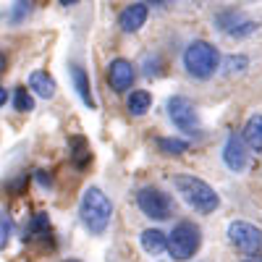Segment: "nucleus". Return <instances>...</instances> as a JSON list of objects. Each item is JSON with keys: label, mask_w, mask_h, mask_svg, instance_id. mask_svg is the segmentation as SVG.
I'll use <instances>...</instances> for the list:
<instances>
[{"label": "nucleus", "mask_w": 262, "mask_h": 262, "mask_svg": "<svg viewBox=\"0 0 262 262\" xmlns=\"http://www.w3.org/2000/svg\"><path fill=\"white\" fill-rule=\"evenodd\" d=\"M173 189H176L181 194V200L200 215H210V212H215L217 207H221L217 191L207 181L191 176V173H179V176L173 179Z\"/></svg>", "instance_id": "obj_1"}, {"label": "nucleus", "mask_w": 262, "mask_h": 262, "mask_svg": "<svg viewBox=\"0 0 262 262\" xmlns=\"http://www.w3.org/2000/svg\"><path fill=\"white\" fill-rule=\"evenodd\" d=\"M79 217L84 228L90 231L92 236H100L107 231L111 226V217H113V202L107 200V194L97 186H90L81 194V202H79Z\"/></svg>", "instance_id": "obj_2"}, {"label": "nucleus", "mask_w": 262, "mask_h": 262, "mask_svg": "<svg viewBox=\"0 0 262 262\" xmlns=\"http://www.w3.org/2000/svg\"><path fill=\"white\" fill-rule=\"evenodd\" d=\"M181 63H184V71L191 79H210L221 69V53L207 39H191L184 48Z\"/></svg>", "instance_id": "obj_3"}, {"label": "nucleus", "mask_w": 262, "mask_h": 262, "mask_svg": "<svg viewBox=\"0 0 262 262\" xmlns=\"http://www.w3.org/2000/svg\"><path fill=\"white\" fill-rule=\"evenodd\" d=\"M202 247V231L200 226H194L191 221H181L173 226V231L168 233V252L173 259L186 262L191 259Z\"/></svg>", "instance_id": "obj_4"}, {"label": "nucleus", "mask_w": 262, "mask_h": 262, "mask_svg": "<svg viewBox=\"0 0 262 262\" xmlns=\"http://www.w3.org/2000/svg\"><path fill=\"white\" fill-rule=\"evenodd\" d=\"M137 207L149 221H168L173 215V210H176V202L160 186H142L137 191Z\"/></svg>", "instance_id": "obj_5"}, {"label": "nucleus", "mask_w": 262, "mask_h": 262, "mask_svg": "<svg viewBox=\"0 0 262 262\" xmlns=\"http://www.w3.org/2000/svg\"><path fill=\"white\" fill-rule=\"evenodd\" d=\"M168 118L184 134H196L200 131V113H196V105L184 97V95H173L168 100Z\"/></svg>", "instance_id": "obj_6"}, {"label": "nucleus", "mask_w": 262, "mask_h": 262, "mask_svg": "<svg viewBox=\"0 0 262 262\" xmlns=\"http://www.w3.org/2000/svg\"><path fill=\"white\" fill-rule=\"evenodd\" d=\"M228 242L244 254H257L262 252V231L247 221H233L228 226Z\"/></svg>", "instance_id": "obj_7"}, {"label": "nucleus", "mask_w": 262, "mask_h": 262, "mask_svg": "<svg viewBox=\"0 0 262 262\" xmlns=\"http://www.w3.org/2000/svg\"><path fill=\"white\" fill-rule=\"evenodd\" d=\"M223 163L231 173H244L249 168V144L244 139V134H231L226 137V144H223Z\"/></svg>", "instance_id": "obj_8"}, {"label": "nucleus", "mask_w": 262, "mask_h": 262, "mask_svg": "<svg viewBox=\"0 0 262 262\" xmlns=\"http://www.w3.org/2000/svg\"><path fill=\"white\" fill-rule=\"evenodd\" d=\"M215 24L221 32H226L228 37H249L252 32H257V24L254 21H249L242 11H236V8H228V11H221L215 16Z\"/></svg>", "instance_id": "obj_9"}, {"label": "nucleus", "mask_w": 262, "mask_h": 262, "mask_svg": "<svg viewBox=\"0 0 262 262\" xmlns=\"http://www.w3.org/2000/svg\"><path fill=\"white\" fill-rule=\"evenodd\" d=\"M137 79V69L134 63L126 60V58H113L107 63V84H111V90L116 95H123L131 90V84Z\"/></svg>", "instance_id": "obj_10"}, {"label": "nucleus", "mask_w": 262, "mask_h": 262, "mask_svg": "<svg viewBox=\"0 0 262 262\" xmlns=\"http://www.w3.org/2000/svg\"><path fill=\"white\" fill-rule=\"evenodd\" d=\"M147 18H149V3H131V6H126L121 13H118V27H121V32H126V34H137L144 24H147Z\"/></svg>", "instance_id": "obj_11"}, {"label": "nucleus", "mask_w": 262, "mask_h": 262, "mask_svg": "<svg viewBox=\"0 0 262 262\" xmlns=\"http://www.w3.org/2000/svg\"><path fill=\"white\" fill-rule=\"evenodd\" d=\"M71 81H74V90L76 95L81 97V102L90 107V111H95V97H92V84H90V76H86L84 66L79 63H71Z\"/></svg>", "instance_id": "obj_12"}, {"label": "nucleus", "mask_w": 262, "mask_h": 262, "mask_svg": "<svg viewBox=\"0 0 262 262\" xmlns=\"http://www.w3.org/2000/svg\"><path fill=\"white\" fill-rule=\"evenodd\" d=\"M29 90L42 100H53L55 97V79L48 71H32L29 74Z\"/></svg>", "instance_id": "obj_13"}, {"label": "nucleus", "mask_w": 262, "mask_h": 262, "mask_svg": "<svg viewBox=\"0 0 262 262\" xmlns=\"http://www.w3.org/2000/svg\"><path fill=\"white\" fill-rule=\"evenodd\" d=\"M139 244H142V249L147 252V254H160V252H165L168 249V233H163L160 228H147V231H142V236H139Z\"/></svg>", "instance_id": "obj_14"}, {"label": "nucleus", "mask_w": 262, "mask_h": 262, "mask_svg": "<svg viewBox=\"0 0 262 262\" xmlns=\"http://www.w3.org/2000/svg\"><path fill=\"white\" fill-rule=\"evenodd\" d=\"M48 236H50V215L48 212H34L27 223L24 242H37V238H48Z\"/></svg>", "instance_id": "obj_15"}, {"label": "nucleus", "mask_w": 262, "mask_h": 262, "mask_svg": "<svg viewBox=\"0 0 262 262\" xmlns=\"http://www.w3.org/2000/svg\"><path fill=\"white\" fill-rule=\"evenodd\" d=\"M242 134H244L252 152H262V113H254V116L247 118Z\"/></svg>", "instance_id": "obj_16"}, {"label": "nucleus", "mask_w": 262, "mask_h": 262, "mask_svg": "<svg viewBox=\"0 0 262 262\" xmlns=\"http://www.w3.org/2000/svg\"><path fill=\"white\" fill-rule=\"evenodd\" d=\"M69 152H71L74 165H79V168H84L86 163L92 160V155H90V144H86L84 137H71V142H69Z\"/></svg>", "instance_id": "obj_17"}, {"label": "nucleus", "mask_w": 262, "mask_h": 262, "mask_svg": "<svg viewBox=\"0 0 262 262\" xmlns=\"http://www.w3.org/2000/svg\"><path fill=\"white\" fill-rule=\"evenodd\" d=\"M149 105H152V95H149L147 90L131 92V95H128V102H126V107H128L131 116H144V113L149 111Z\"/></svg>", "instance_id": "obj_18"}, {"label": "nucleus", "mask_w": 262, "mask_h": 262, "mask_svg": "<svg viewBox=\"0 0 262 262\" xmlns=\"http://www.w3.org/2000/svg\"><path fill=\"white\" fill-rule=\"evenodd\" d=\"M158 149L163 155H184L189 149V142L186 139H179V137H160L158 139Z\"/></svg>", "instance_id": "obj_19"}, {"label": "nucleus", "mask_w": 262, "mask_h": 262, "mask_svg": "<svg viewBox=\"0 0 262 262\" xmlns=\"http://www.w3.org/2000/svg\"><path fill=\"white\" fill-rule=\"evenodd\" d=\"M13 107H16L18 113H29V111H34L32 90H27V86H16V90H13Z\"/></svg>", "instance_id": "obj_20"}, {"label": "nucleus", "mask_w": 262, "mask_h": 262, "mask_svg": "<svg viewBox=\"0 0 262 262\" xmlns=\"http://www.w3.org/2000/svg\"><path fill=\"white\" fill-rule=\"evenodd\" d=\"M29 13H32V3H29V0H16L11 13H8V21H11V24H21Z\"/></svg>", "instance_id": "obj_21"}, {"label": "nucleus", "mask_w": 262, "mask_h": 262, "mask_svg": "<svg viewBox=\"0 0 262 262\" xmlns=\"http://www.w3.org/2000/svg\"><path fill=\"white\" fill-rule=\"evenodd\" d=\"M247 66H249V58L247 55H228L226 58V74L228 76L242 74V71H247Z\"/></svg>", "instance_id": "obj_22"}, {"label": "nucleus", "mask_w": 262, "mask_h": 262, "mask_svg": "<svg viewBox=\"0 0 262 262\" xmlns=\"http://www.w3.org/2000/svg\"><path fill=\"white\" fill-rule=\"evenodd\" d=\"M11 236H13V221H11V215L3 212V221H0V244H8L11 242Z\"/></svg>", "instance_id": "obj_23"}, {"label": "nucleus", "mask_w": 262, "mask_h": 262, "mask_svg": "<svg viewBox=\"0 0 262 262\" xmlns=\"http://www.w3.org/2000/svg\"><path fill=\"white\" fill-rule=\"evenodd\" d=\"M37 181H39V186H53V176L48 170H37Z\"/></svg>", "instance_id": "obj_24"}, {"label": "nucleus", "mask_w": 262, "mask_h": 262, "mask_svg": "<svg viewBox=\"0 0 262 262\" xmlns=\"http://www.w3.org/2000/svg\"><path fill=\"white\" fill-rule=\"evenodd\" d=\"M242 262H262V254L257 252V254H249L247 259H242Z\"/></svg>", "instance_id": "obj_25"}, {"label": "nucleus", "mask_w": 262, "mask_h": 262, "mask_svg": "<svg viewBox=\"0 0 262 262\" xmlns=\"http://www.w3.org/2000/svg\"><path fill=\"white\" fill-rule=\"evenodd\" d=\"M144 3H149V6H165L168 0H144Z\"/></svg>", "instance_id": "obj_26"}, {"label": "nucleus", "mask_w": 262, "mask_h": 262, "mask_svg": "<svg viewBox=\"0 0 262 262\" xmlns=\"http://www.w3.org/2000/svg\"><path fill=\"white\" fill-rule=\"evenodd\" d=\"M58 3H60V6H76L79 0H58Z\"/></svg>", "instance_id": "obj_27"}, {"label": "nucleus", "mask_w": 262, "mask_h": 262, "mask_svg": "<svg viewBox=\"0 0 262 262\" xmlns=\"http://www.w3.org/2000/svg\"><path fill=\"white\" fill-rule=\"evenodd\" d=\"M66 262H79V259H66Z\"/></svg>", "instance_id": "obj_28"}]
</instances>
